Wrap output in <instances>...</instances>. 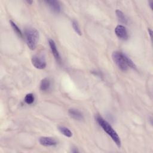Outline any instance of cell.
I'll use <instances>...</instances> for the list:
<instances>
[{"label":"cell","mask_w":153,"mask_h":153,"mask_svg":"<svg viewBox=\"0 0 153 153\" xmlns=\"http://www.w3.org/2000/svg\"><path fill=\"white\" fill-rule=\"evenodd\" d=\"M95 118L97 123L99 124V125L111 137V139L115 142L117 146L120 148L121 145V142L120 138L118 134H117V133L110 125V124L100 115H97Z\"/></svg>","instance_id":"obj_1"},{"label":"cell","mask_w":153,"mask_h":153,"mask_svg":"<svg viewBox=\"0 0 153 153\" xmlns=\"http://www.w3.org/2000/svg\"><path fill=\"white\" fill-rule=\"evenodd\" d=\"M25 39L27 47L31 50H33L36 47L38 39H39V32L35 29L33 27H29L25 30Z\"/></svg>","instance_id":"obj_2"},{"label":"cell","mask_w":153,"mask_h":153,"mask_svg":"<svg viewBox=\"0 0 153 153\" xmlns=\"http://www.w3.org/2000/svg\"><path fill=\"white\" fill-rule=\"evenodd\" d=\"M126 54L120 51H114L112 54V58L114 63L117 65L120 69L126 71L128 69V66L126 60Z\"/></svg>","instance_id":"obj_3"},{"label":"cell","mask_w":153,"mask_h":153,"mask_svg":"<svg viewBox=\"0 0 153 153\" xmlns=\"http://www.w3.org/2000/svg\"><path fill=\"white\" fill-rule=\"evenodd\" d=\"M32 65L36 69H43L46 67L45 57L43 54L34 55L31 59Z\"/></svg>","instance_id":"obj_4"},{"label":"cell","mask_w":153,"mask_h":153,"mask_svg":"<svg viewBox=\"0 0 153 153\" xmlns=\"http://www.w3.org/2000/svg\"><path fill=\"white\" fill-rule=\"evenodd\" d=\"M115 33L117 36L122 40H127L128 38V35L126 27L123 25H117L115 28Z\"/></svg>","instance_id":"obj_5"},{"label":"cell","mask_w":153,"mask_h":153,"mask_svg":"<svg viewBox=\"0 0 153 153\" xmlns=\"http://www.w3.org/2000/svg\"><path fill=\"white\" fill-rule=\"evenodd\" d=\"M39 142L41 145L45 146H54L57 144L56 139L53 137L47 136L41 137L39 139Z\"/></svg>","instance_id":"obj_6"},{"label":"cell","mask_w":153,"mask_h":153,"mask_svg":"<svg viewBox=\"0 0 153 153\" xmlns=\"http://www.w3.org/2000/svg\"><path fill=\"white\" fill-rule=\"evenodd\" d=\"M44 2L55 13H59L61 11V6L59 1L55 0H47Z\"/></svg>","instance_id":"obj_7"},{"label":"cell","mask_w":153,"mask_h":153,"mask_svg":"<svg viewBox=\"0 0 153 153\" xmlns=\"http://www.w3.org/2000/svg\"><path fill=\"white\" fill-rule=\"evenodd\" d=\"M48 44H49V45H50L51 53H52L53 55L54 56L55 59L56 60V61L58 63H60L61 62V57H60L59 52V51H58V50L57 48V47H56L55 42L53 39H50L48 40Z\"/></svg>","instance_id":"obj_8"},{"label":"cell","mask_w":153,"mask_h":153,"mask_svg":"<svg viewBox=\"0 0 153 153\" xmlns=\"http://www.w3.org/2000/svg\"><path fill=\"white\" fill-rule=\"evenodd\" d=\"M68 114L70 117L76 120L82 121L84 120V115L78 109L75 108H71L68 110Z\"/></svg>","instance_id":"obj_9"},{"label":"cell","mask_w":153,"mask_h":153,"mask_svg":"<svg viewBox=\"0 0 153 153\" xmlns=\"http://www.w3.org/2000/svg\"><path fill=\"white\" fill-rule=\"evenodd\" d=\"M50 87V81L48 78H43L41 82H40V85H39V88L41 91H47L49 89Z\"/></svg>","instance_id":"obj_10"},{"label":"cell","mask_w":153,"mask_h":153,"mask_svg":"<svg viewBox=\"0 0 153 153\" xmlns=\"http://www.w3.org/2000/svg\"><path fill=\"white\" fill-rule=\"evenodd\" d=\"M58 130L62 134L68 137H71L72 136V133L71 132V131L68 128L63 126H58Z\"/></svg>","instance_id":"obj_11"},{"label":"cell","mask_w":153,"mask_h":153,"mask_svg":"<svg viewBox=\"0 0 153 153\" xmlns=\"http://www.w3.org/2000/svg\"><path fill=\"white\" fill-rule=\"evenodd\" d=\"M115 13L117 15V17L118 18V19L119 20V21H120L121 23H124V24H127L128 22V20L127 17L126 16V15L120 10H117L115 11Z\"/></svg>","instance_id":"obj_12"},{"label":"cell","mask_w":153,"mask_h":153,"mask_svg":"<svg viewBox=\"0 0 153 153\" xmlns=\"http://www.w3.org/2000/svg\"><path fill=\"white\" fill-rule=\"evenodd\" d=\"M10 25H11V26L12 27L13 29L14 30V31L16 33V34H17L19 36H20V37L22 38V37L23 36V34H22V32L21 30H20V28L17 26V25L13 21H12L11 20H10Z\"/></svg>","instance_id":"obj_13"},{"label":"cell","mask_w":153,"mask_h":153,"mask_svg":"<svg viewBox=\"0 0 153 153\" xmlns=\"http://www.w3.org/2000/svg\"><path fill=\"white\" fill-rule=\"evenodd\" d=\"M35 100V97H34V95L32 93H28L27 94L24 99V101L26 103L28 104V105H30L32 104L34 102Z\"/></svg>","instance_id":"obj_14"},{"label":"cell","mask_w":153,"mask_h":153,"mask_svg":"<svg viewBox=\"0 0 153 153\" xmlns=\"http://www.w3.org/2000/svg\"><path fill=\"white\" fill-rule=\"evenodd\" d=\"M72 27H73L75 32L79 35H81L82 32H81V29L79 27V26L78 22L76 20H73L72 22Z\"/></svg>","instance_id":"obj_15"},{"label":"cell","mask_w":153,"mask_h":153,"mask_svg":"<svg viewBox=\"0 0 153 153\" xmlns=\"http://www.w3.org/2000/svg\"><path fill=\"white\" fill-rule=\"evenodd\" d=\"M71 152H74V153H76V152H78L79 151H78V150L77 149V148H76L74 147V148H72V149H71Z\"/></svg>","instance_id":"obj_16"},{"label":"cell","mask_w":153,"mask_h":153,"mask_svg":"<svg viewBox=\"0 0 153 153\" xmlns=\"http://www.w3.org/2000/svg\"><path fill=\"white\" fill-rule=\"evenodd\" d=\"M148 33H149V36H150V38H152V30L150 28H148Z\"/></svg>","instance_id":"obj_17"},{"label":"cell","mask_w":153,"mask_h":153,"mask_svg":"<svg viewBox=\"0 0 153 153\" xmlns=\"http://www.w3.org/2000/svg\"><path fill=\"white\" fill-rule=\"evenodd\" d=\"M149 7H150V8H151V10H152V5H153V1L152 0H150L149 1Z\"/></svg>","instance_id":"obj_18"},{"label":"cell","mask_w":153,"mask_h":153,"mask_svg":"<svg viewBox=\"0 0 153 153\" xmlns=\"http://www.w3.org/2000/svg\"><path fill=\"white\" fill-rule=\"evenodd\" d=\"M26 2L28 4H32V3H33V1H28V0H27V1H26Z\"/></svg>","instance_id":"obj_19"}]
</instances>
